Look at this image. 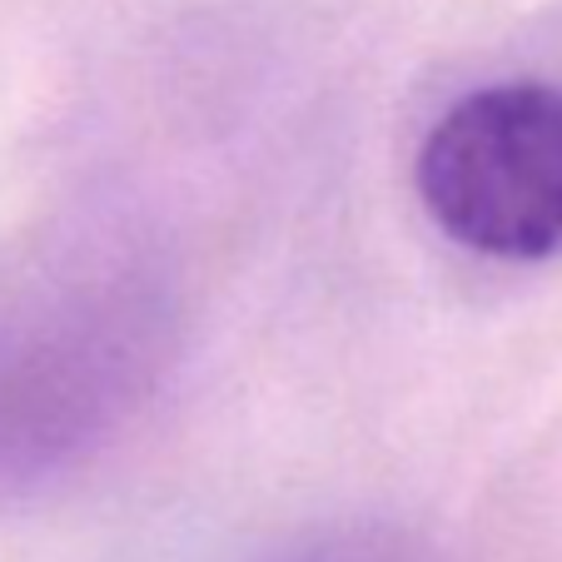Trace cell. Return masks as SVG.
<instances>
[{
  "mask_svg": "<svg viewBox=\"0 0 562 562\" xmlns=\"http://www.w3.org/2000/svg\"><path fill=\"white\" fill-rule=\"evenodd\" d=\"M170 279L95 224L0 245V488L75 468L170 363Z\"/></svg>",
  "mask_w": 562,
  "mask_h": 562,
  "instance_id": "cell-1",
  "label": "cell"
},
{
  "mask_svg": "<svg viewBox=\"0 0 562 562\" xmlns=\"http://www.w3.org/2000/svg\"><path fill=\"white\" fill-rule=\"evenodd\" d=\"M428 220L483 259L562 255V86L498 80L434 120L414 159Z\"/></svg>",
  "mask_w": 562,
  "mask_h": 562,
  "instance_id": "cell-2",
  "label": "cell"
},
{
  "mask_svg": "<svg viewBox=\"0 0 562 562\" xmlns=\"http://www.w3.org/2000/svg\"><path fill=\"white\" fill-rule=\"evenodd\" d=\"M284 562H418L414 552H404L398 542H379V538H349V542H318L308 552H294Z\"/></svg>",
  "mask_w": 562,
  "mask_h": 562,
  "instance_id": "cell-3",
  "label": "cell"
}]
</instances>
